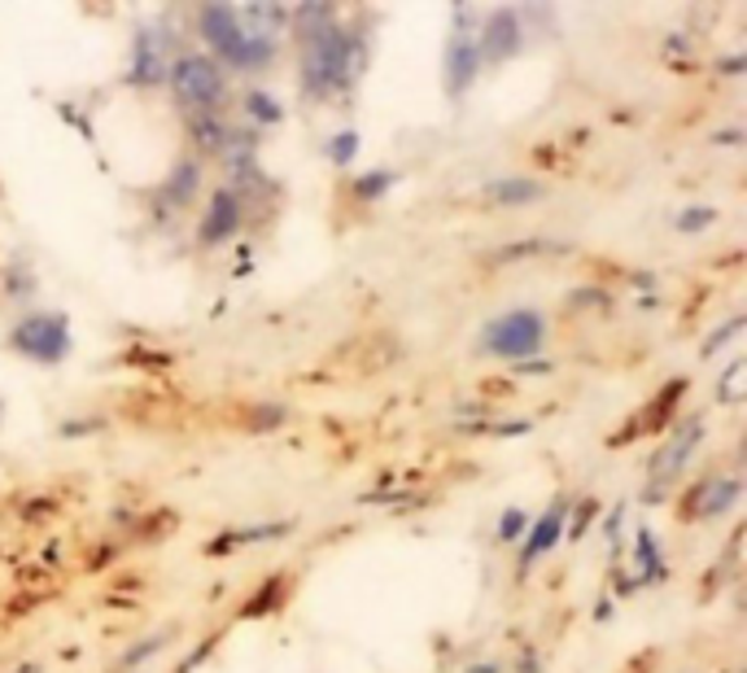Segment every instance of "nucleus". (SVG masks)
Wrapping results in <instances>:
<instances>
[{
  "label": "nucleus",
  "mask_w": 747,
  "mask_h": 673,
  "mask_svg": "<svg viewBox=\"0 0 747 673\" xmlns=\"http://www.w3.org/2000/svg\"><path fill=\"white\" fill-rule=\"evenodd\" d=\"M354 66H358V45L336 19L302 36V88H306V97H332V93L350 88Z\"/></svg>",
  "instance_id": "f257e3e1"
},
{
  "label": "nucleus",
  "mask_w": 747,
  "mask_h": 673,
  "mask_svg": "<svg viewBox=\"0 0 747 673\" xmlns=\"http://www.w3.org/2000/svg\"><path fill=\"white\" fill-rule=\"evenodd\" d=\"M171 88H175V101L188 110V114H201V110H219V101L228 97V79H223V66L206 53H184L175 58V66L167 71Z\"/></svg>",
  "instance_id": "f03ea898"
},
{
  "label": "nucleus",
  "mask_w": 747,
  "mask_h": 673,
  "mask_svg": "<svg viewBox=\"0 0 747 673\" xmlns=\"http://www.w3.org/2000/svg\"><path fill=\"white\" fill-rule=\"evenodd\" d=\"M547 342V319L538 310H507L481 328V351L494 359H529Z\"/></svg>",
  "instance_id": "7ed1b4c3"
},
{
  "label": "nucleus",
  "mask_w": 747,
  "mask_h": 673,
  "mask_svg": "<svg viewBox=\"0 0 747 673\" xmlns=\"http://www.w3.org/2000/svg\"><path fill=\"white\" fill-rule=\"evenodd\" d=\"M10 346L36 364H62L71 355V323L62 310H45V315H27L23 323H14Z\"/></svg>",
  "instance_id": "20e7f679"
},
{
  "label": "nucleus",
  "mask_w": 747,
  "mask_h": 673,
  "mask_svg": "<svg viewBox=\"0 0 747 673\" xmlns=\"http://www.w3.org/2000/svg\"><path fill=\"white\" fill-rule=\"evenodd\" d=\"M197 27H201V40L215 49V58H223L228 66H241L245 40H249V32L241 27V10H232V5H201Z\"/></svg>",
  "instance_id": "39448f33"
},
{
  "label": "nucleus",
  "mask_w": 747,
  "mask_h": 673,
  "mask_svg": "<svg viewBox=\"0 0 747 673\" xmlns=\"http://www.w3.org/2000/svg\"><path fill=\"white\" fill-rule=\"evenodd\" d=\"M686 377H677V381H669L629 425H625V433H616L612 438V446H621V442H629V438H638V433H660V429H673V407L682 403V394H686Z\"/></svg>",
  "instance_id": "423d86ee"
},
{
  "label": "nucleus",
  "mask_w": 747,
  "mask_h": 673,
  "mask_svg": "<svg viewBox=\"0 0 747 673\" xmlns=\"http://www.w3.org/2000/svg\"><path fill=\"white\" fill-rule=\"evenodd\" d=\"M477 49H481V58L486 62H507V58H516V49H521V19H516V10H499V14H490L486 19V27H481V40H477Z\"/></svg>",
  "instance_id": "0eeeda50"
},
{
  "label": "nucleus",
  "mask_w": 747,
  "mask_h": 673,
  "mask_svg": "<svg viewBox=\"0 0 747 673\" xmlns=\"http://www.w3.org/2000/svg\"><path fill=\"white\" fill-rule=\"evenodd\" d=\"M127 79H132L136 88H149V84H162V79H167V45H162V36H158V32H149V27H140V32H136Z\"/></svg>",
  "instance_id": "6e6552de"
},
{
  "label": "nucleus",
  "mask_w": 747,
  "mask_h": 673,
  "mask_svg": "<svg viewBox=\"0 0 747 673\" xmlns=\"http://www.w3.org/2000/svg\"><path fill=\"white\" fill-rule=\"evenodd\" d=\"M703 438V416H690V420H682L677 425V433L664 442V451L651 460V473H656V486H664L682 464H686V455L695 451V442Z\"/></svg>",
  "instance_id": "1a4fd4ad"
},
{
  "label": "nucleus",
  "mask_w": 747,
  "mask_h": 673,
  "mask_svg": "<svg viewBox=\"0 0 747 673\" xmlns=\"http://www.w3.org/2000/svg\"><path fill=\"white\" fill-rule=\"evenodd\" d=\"M236 228H241V197H236V188H219L201 219V245H223Z\"/></svg>",
  "instance_id": "9d476101"
},
{
  "label": "nucleus",
  "mask_w": 747,
  "mask_h": 673,
  "mask_svg": "<svg viewBox=\"0 0 747 673\" xmlns=\"http://www.w3.org/2000/svg\"><path fill=\"white\" fill-rule=\"evenodd\" d=\"M477 66H481V49L473 36H455L451 49H446V93L451 97H464L468 84L477 79Z\"/></svg>",
  "instance_id": "9b49d317"
},
{
  "label": "nucleus",
  "mask_w": 747,
  "mask_h": 673,
  "mask_svg": "<svg viewBox=\"0 0 747 673\" xmlns=\"http://www.w3.org/2000/svg\"><path fill=\"white\" fill-rule=\"evenodd\" d=\"M560 538H564V503H555V507L529 529V542H525V551H521V573H529V564H534L538 555H547Z\"/></svg>",
  "instance_id": "f8f14e48"
},
{
  "label": "nucleus",
  "mask_w": 747,
  "mask_h": 673,
  "mask_svg": "<svg viewBox=\"0 0 747 673\" xmlns=\"http://www.w3.org/2000/svg\"><path fill=\"white\" fill-rule=\"evenodd\" d=\"M188 136H193V145L197 149H206V154H223V145H228V123H223V114L219 110H201V114H188Z\"/></svg>",
  "instance_id": "ddd939ff"
},
{
  "label": "nucleus",
  "mask_w": 747,
  "mask_h": 673,
  "mask_svg": "<svg viewBox=\"0 0 747 673\" xmlns=\"http://www.w3.org/2000/svg\"><path fill=\"white\" fill-rule=\"evenodd\" d=\"M738 494H743V481L738 477H717V481L703 486V499H699V512L695 516H721V512H730L738 503Z\"/></svg>",
  "instance_id": "4468645a"
},
{
  "label": "nucleus",
  "mask_w": 747,
  "mask_h": 673,
  "mask_svg": "<svg viewBox=\"0 0 747 673\" xmlns=\"http://www.w3.org/2000/svg\"><path fill=\"white\" fill-rule=\"evenodd\" d=\"M197 184H201V167L184 158V162H175V171L167 175L162 197H167V201H175V206H188V201L197 197Z\"/></svg>",
  "instance_id": "2eb2a0df"
},
{
  "label": "nucleus",
  "mask_w": 747,
  "mask_h": 673,
  "mask_svg": "<svg viewBox=\"0 0 747 673\" xmlns=\"http://www.w3.org/2000/svg\"><path fill=\"white\" fill-rule=\"evenodd\" d=\"M547 188L538 184V180H499V184H490L486 188V197L490 201H499V206H521V201H538Z\"/></svg>",
  "instance_id": "dca6fc26"
},
{
  "label": "nucleus",
  "mask_w": 747,
  "mask_h": 673,
  "mask_svg": "<svg viewBox=\"0 0 747 673\" xmlns=\"http://www.w3.org/2000/svg\"><path fill=\"white\" fill-rule=\"evenodd\" d=\"M245 114H249L254 123H267V127H271V123H280V114H284V110H280V101H275L271 93L249 88V93H245Z\"/></svg>",
  "instance_id": "f3484780"
},
{
  "label": "nucleus",
  "mask_w": 747,
  "mask_h": 673,
  "mask_svg": "<svg viewBox=\"0 0 747 673\" xmlns=\"http://www.w3.org/2000/svg\"><path fill=\"white\" fill-rule=\"evenodd\" d=\"M390 184H399L394 171H367L363 180H354V197L358 201H377L381 193H390Z\"/></svg>",
  "instance_id": "a211bd4d"
},
{
  "label": "nucleus",
  "mask_w": 747,
  "mask_h": 673,
  "mask_svg": "<svg viewBox=\"0 0 747 673\" xmlns=\"http://www.w3.org/2000/svg\"><path fill=\"white\" fill-rule=\"evenodd\" d=\"M284 420H289V407H271V403L249 407V433H271V429H280Z\"/></svg>",
  "instance_id": "6ab92c4d"
},
{
  "label": "nucleus",
  "mask_w": 747,
  "mask_h": 673,
  "mask_svg": "<svg viewBox=\"0 0 747 673\" xmlns=\"http://www.w3.org/2000/svg\"><path fill=\"white\" fill-rule=\"evenodd\" d=\"M280 595H284V577H271V582H267V586H262V590L241 608V616H262V612H271Z\"/></svg>",
  "instance_id": "aec40b11"
},
{
  "label": "nucleus",
  "mask_w": 747,
  "mask_h": 673,
  "mask_svg": "<svg viewBox=\"0 0 747 673\" xmlns=\"http://www.w3.org/2000/svg\"><path fill=\"white\" fill-rule=\"evenodd\" d=\"M354 149H358V132H354V127H345V132H336V136L328 140V158H332L336 167H345V162L354 158Z\"/></svg>",
  "instance_id": "412c9836"
},
{
  "label": "nucleus",
  "mask_w": 747,
  "mask_h": 673,
  "mask_svg": "<svg viewBox=\"0 0 747 673\" xmlns=\"http://www.w3.org/2000/svg\"><path fill=\"white\" fill-rule=\"evenodd\" d=\"M638 560L647 564V582H656V577H664V560H660V551H656V542H651V529H642V534H638Z\"/></svg>",
  "instance_id": "4be33fe9"
},
{
  "label": "nucleus",
  "mask_w": 747,
  "mask_h": 673,
  "mask_svg": "<svg viewBox=\"0 0 747 673\" xmlns=\"http://www.w3.org/2000/svg\"><path fill=\"white\" fill-rule=\"evenodd\" d=\"M712 219H717V210H712V206H690V210H682V215H677V232H703Z\"/></svg>",
  "instance_id": "5701e85b"
},
{
  "label": "nucleus",
  "mask_w": 747,
  "mask_h": 673,
  "mask_svg": "<svg viewBox=\"0 0 747 673\" xmlns=\"http://www.w3.org/2000/svg\"><path fill=\"white\" fill-rule=\"evenodd\" d=\"M743 368H747V364H743V359H734V364H730V372L721 377V403L743 399V394H738V386H743Z\"/></svg>",
  "instance_id": "b1692460"
},
{
  "label": "nucleus",
  "mask_w": 747,
  "mask_h": 673,
  "mask_svg": "<svg viewBox=\"0 0 747 673\" xmlns=\"http://www.w3.org/2000/svg\"><path fill=\"white\" fill-rule=\"evenodd\" d=\"M738 328H743V315H734V319H730V323H721V328H717V332H712V337H708V342H703V359H708V355H712V351H721V346H725V342H730V337H734V332H738Z\"/></svg>",
  "instance_id": "393cba45"
},
{
  "label": "nucleus",
  "mask_w": 747,
  "mask_h": 673,
  "mask_svg": "<svg viewBox=\"0 0 747 673\" xmlns=\"http://www.w3.org/2000/svg\"><path fill=\"white\" fill-rule=\"evenodd\" d=\"M167 643H171V638H167V634H154V638H145V643H140V647H132V651H127V656H123V664H127V669H132V664H140V660H145V656H154V651H162V647H167Z\"/></svg>",
  "instance_id": "a878e982"
},
{
  "label": "nucleus",
  "mask_w": 747,
  "mask_h": 673,
  "mask_svg": "<svg viewBox=\"0 0 747 673\" xmlns=\"http://www.w3.org/2000/svg\"><path fill=\"white\" fill-rule=\"evenodd\" d=\"M525 525H529V516H525V512H516V507H512V512H507V516H503V521H499V538H503V542H516V538H521V529H525Z\"/></svg>",
  "instance_id": "bb28decb"
},
{
  "label": "nucleus",
  "mask_w": 747,
  "mask_h": 673,
  "mask_svg": "<svg viewBox=\"0 0 747 673\" xmlns=\"http://www.w3.org/2000/svg\"><path fill=\"white\" fill-rule=\"evenodd\" d=\"M542 249V241H521V245H507V249H499L494 258L499 262H516V258H525V254H538Z\"/></svg>",
  "instance_id": "cd10ccee"
},
{
  "label": "nucleus",
  "mask_w": 747,
  "mask_h": 673,
  "mask_svg": "<svg viewBox=\"0 0 747 673\" xmlns=\"http://www.w3.org/2000/svg\"><path fill=\"white\" fill-rule=\"evenodd\" d=\"M590 516H595V503H590V499H581V512H577V521L568 525V538H573V542L581 538V529H586V521H590Z\"/></svg>",
  "instance_id": "c85d7f7f"
},
{
  "label": "nucleus",
  "mask_w": 747,
  "mask_h": 673,
  "mask_svg": "<svg viewBox=\"0 0 747 673\" xmlns=\"http://www.w3.org/2000/svg\"><path fill=\"white\" fill-rule=\"evenodd\" d=\"M721 71H725V75H738V71H743V58H725Z\"/></svg>",
  "instance_id": "c756f323"
},
{
  "label": "nucleus",
  "mask_w": 747,
  "mask_h": 673,
  "mask_svg": "<svg viewBox=\"0 0 747 673\" xmlns=\"http://www.w3.org/2000/svg\"><path fill=\"white\" fill-rule=\"evenodd\" d=\"M717 140H721V145H738L743 136H738V132H717Z\"/></svg>",
  "instance_id": "7c9ffc66"
},
{
  "label": "nucleus",
  "mask_w": 747,
  "mask_h": 673,
  "mask_svg": "<svg viewBox=\"0 0 747 673\" xmlns=\"http://www.w3.org/2000/svg\"><path fill=\"white\" fill-rule=\"evenodd\" d=\"M468 673H503V669H499V664H473Z\"/></svg>",
  "instance_id": "2f4dec72"
},
{
  "label": "nucleus",
  "mask_w": 747,
  "mask_h": 673,
  "mask_svg": "<svg viewBox=\"0 0 747 673\" xmlns=\"http://www.w3.org/2000/svg\"><path fill=\"white\" fill-rule=\"evenodd\" d=\"M0 420H5V403H0Z\"/></svg>",
  "instance_id": "473e14b6"
}]
</instances>
